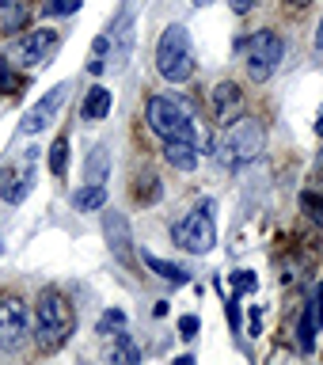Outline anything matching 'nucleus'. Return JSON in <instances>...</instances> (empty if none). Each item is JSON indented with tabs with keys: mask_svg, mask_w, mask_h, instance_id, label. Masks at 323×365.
I'll use <instances>...</instances> for the list:
<instances>
[{
	"mask_svg": "<svg viewBox=\"0 0 323 365\" xmlns=\"http://www.w3.org/2000/svg\"><path fill=\"white\" fill-rule=\"evenodd\" d=\"M73 304L65 301L57 289H42L39 293V304H34V342H39L42 354H53L61 350L68 335H73Z\"/></svg>",
	"mask_w": 323,
	"mask_h": 365,
	"instance_id": "nucleus-1",
	"label": "nucleus"
},
{
	"mask_svg": "<svg viewBox=\"0 0 323 365\" xmlns=\"http://www.w3.org/2000/svg\"><path fill=\"white\" fill-rule=\"evenodd\" d=\"M65 99H68V84H57L50 96H42L27 114H23V133H31V137H34V133H42L46 125L57 118V110L65 107Z\"/></svg>",
	"mask_w": 323,
	"mask_h": 365,
	"instance_id": "nucleus-9",
	"label": "nucleus"
},
{
	"mask_svg": "<svg viewBox=\"0 0 323 365\" xmlns=\"http://www.w3.org/2000/svg\"><path fill=\"white\" fill-rule=\"evenodd\" d=\"M53 42H57V31H50V27H46V31H27V34L16 42V61L27 65V68L42 65L46 57H50Z\"/></svg>",
	"mask_w": 323,
	"mask_h": 365,
	"instance_id": "nucleus-10",
	"label": "nucleus"
},
{
	"mask_svg": "<svg viewBox=\"0 0 323 365\" xmlns=\"http://www.w3.org/2000/svg\"><path fill=\"white\" fill-rule=\"evenodd\" d=\"M103 236H107L111 255L118 259V262H125V267H133V232H130L125 213H118V210L103 213Z\"/></svg>",
	"mask_w": 323,
	"mask_h": 365,
	"instance_id": "nucleus-8",
	"label": "nucleus"
},
{
	"mask_svg": "<svg viewBox=\"0 0 323 365\" xmlns=\"http://www.w3.org/2000/svg\"><path fill=\"white\" fill-rule=\"evenodd\" d=\"M316 46L323 50V19H319V31H316Z\"/></svg>",
	"mask_w": 323,
	"mask_h": 365,
	"instance_id": "nucleus-31",
	"label": "nucleus"
},
{
	"mask_svg": "<svg viewBox=\"0 0 323 365\" xmlns=\"http://www.w3.org/2000/svg\"><path fill=\"white\" fill-rule=\"evenodd\" d=\"M255 4H259V0H228V8H232L236 16H247V11L255 8Z\"/></svg>",
	"mask_w": 323,
	"mask_h": 365,
	"instance_id": "nucleus-29",
	"label": "nucleus"
},
{
	"mask_svg": "<svg viewBox=\"0 0 323 365\" xmlns=\"http://www.w3.org/2000/svg\"><path fill=\"white\" fill-rule=\"evenodd\" d=\"M145 122L148 130L164 141H194L198 148H205V133H198L194 125V114L187 103L171 99V96H153L145 103Z\"/></svg>",
	"mask_w": 323,
	"mask_h": 365,
	"instance_id": "nucleus-2",
	"label": "nucleus"
},
{
	"mask_svg": "<svg viewBox=\"0 0 323 365\" xmlns=\"http://www.w3.org/2000/svg\"><path fill=\"white\" fill-rule=\"evenodd\" d=\"M16 88H19V73L11 68L8 57H0V91H4V96H11Z\"/></svg>",
	"mask_w": 323,
	"mask_h": 365,
	"instance_id": "nucleus-24",
	"label": "nucleus"
},
{
	"mask_svg": "<svg viewBox=\"0 0 323 365\" xmlns=\"http://www.w3.org/2000/svg\"><path fill=\"white\" fill-rule=\"evenodd\" d=\"M46 160H50V171L61 179L68 171V137H57V141L50 145V153H46Z\"/></svg>",
	"mask_w": 323,
	"mask_h": 365,
	"instance_id": "nucleus-21",
	"label": "nucleus"
},
{
	"mask_svg": "<svg viewBox=\"0 0 323 365\" xmlns=\"http://www.w3.org/2000/svg\"><path fill=\"white\" fill-rule=\"evenodd\" d=\"M240 107H244V91H240V84L221 80V84L213 88V110H217V118H221V125L232 122L240 114Z\"/></svg>",
	"mask_w": 323,
	"mask_h": 365,
	"instance_id": "nucleus-11",
	"label": "nucleus"
},
{
	"mask_svg": "<svg viewBox=\"0 0 323 365\" xmlns=\"http://www.w3.org/2000/svg\"><path fill=\"white\" fill-rule=\"evenodd\" d=\"M171 236H175V244L183 251H190V255H205V251L217 244L213 202H202V205H194L187 217H179V221L171 225Z\"/></svg>",
	"mask_w": 323,
	"mask_h": 365,
	"instance_id": "nucleus-6",
	"label": "nucleus"
},
{
	"mask_svg": "<svg viewBox=\"0 0 323 365\" xmlns=\"http://www.w3.org/2000/svg\"><path fill=\"white\" fill-rule=\"evenodd\" d=\"M84 0H46V16H73Z\"/></svg>",
	"mask_w": 323,
	"mask_h": 365,
	"instance_id": "nucleus-25",
	"label": "nucleus"
},
{
	"mask_svg": "<svg viewBox=\"0 0 323 365\" xmlns=\"http://www.w3.org/2000/svg\"><path fill=\"white\" fill-rule=\"evenodd\" d=\"M31 182H34V168H31V160H27V164H23V171H11V175H4V182H0V194H4V202L19 205V202L31 194Z\"/></svg>",
	"mask_w": 323,
	"mask_h": 365,
	"instance_id": "nucleus-12",
	"label": "nucleus"
},
{
	"mask_svg": "<svg viewBox=\"0 0 323 365\" xmlns=\"http://www.w3.org/2000/svg\"><path fill=\"white\" fill-rule=\"evenodd\" d=\"M111 175V148L107 145H96L91 148V156H88V168H84V179L88 182H96V187H103Z\"/></svg>",
	"mask_w": 323,
	"mask_h": 365,
	"instance_id": "nucleus-16",
	"label": "nucleus"
},
{
	"mask_svg": "<svg viewBox=\"0 0 323 365\" xmlns=\"http://www.w3.org/2000/svg\"><path fill=\"white\" fill-rule=\"evenodd\" d=\"M194 68H198V61H194L190 31L183 27V23L164 27V34H160V42H156V73L164 76L168 84H187L194 76Z\"/></svg>",
	"mask_w": 323,
	"mask_h": 365,
	"instance_id": "nucleus-3",
	"label": "nucleus"
},
{
	"mask_svg": "<svg viewBox=\"0 0 323 365\" xmlns=\"http://www.w3.org/2000/svg\"><path fill=\"white\" fill-rule=\"evenodd\" d=\"M198 316H183L179 319V339H194V335H198Z\"/></svg>",
	"mask_w": 323,
	"mask_h": 365,
	"instance_id": "nucleus-28",
	"label": "nucleus"
},
{
	"mask_svg": "<svg viewBox=\"0 0 323 365\" xmlns=\"http://www.w3.org/2000/svg\"><path fill=\"white\" fill-rule=\"evenodd\" d=\"M262 145H267V130H262L259 118H251V114H244V118H232L225 125L221 141H217V156H221L225 168H244L251 164Z\"/></svg>",
	"mask_w": 323,
	"mask_h": 365,
	"instance_id": "nucleus-4",
	"label": "nucleus"
},
{
	"mask_svg": "<svg viewBox=\"0 0 323 365\" xmlns=\"http://www.w3.org/2000/svg\"><path fill=\"white\" fill-rule=\"evenodd\" d=\"M236 50L244 53L251 80H255V84H262V80H270V76H274V68L282 65L285 42H282V34H274V31H255L251 38H240V42H236Z\"/></svg>",
	"mask_w": 323,
	"mask_h": 365,
	"instance_id": "nucleus-5",
	"label": "nucleus"
},
{
	"mask_svg": "<svg viewBox=\"0 0 323 365\" xmlns=\"http://www.w3.org/2000/svg\"><path fill=\"white\" fill-rule=\"evenodd\" d=\"M255 274H251V270H236L232 274V293H255Z\"/></svg>",
	"mask_w": 323,
	"mask_h": 365,
	"instance_id": "nucleus-26",
	"label": "nucleus"
},
{
	"mask_svg": "<svg viewBox=\"0 0 323 365\" xmlns=\"http://www.w3.org/2000/svg\"><path fill=\"white\" fill-rule=\"evenodd\" d=\"M164 160L175 171H194L198 168V145L194 141H164Z\"/></svg>",
	"mask_w": 323,
	"mask_h": 365,
	"instance_id": "nucleus-13",
	"label": "nucleus"
},
{
	"mask_svg": "<svg viewBox=\"0 0 323 365\" xmlns=\"http://www.w3.org/2000/svg\"><path fill=\"white\" fill-rule=\"evenodd\" d=\"M301 210L312 217L316 225H323V194H316V190H304L301 194Z\"/></svg>",
	"mask_w": 323,
	"mask_h": 365,
	"instance_id": "nucleus-23",
	"label": "nucleus"
},
{
	"mask_svg": "<svg viewBox=\"0 0 323 365\" xmlns=\"http://www.w3.org/2000/svg\"><path fill=\"white\" fill-rule=\"evenodd\" d=\"M319 327H323V324H319V301L312 297V301L304 304V312H301V324H297V339H301V350H304V354L316 346Z\"/></svg>",
	"mask_w": 323,
	"mask_h": 365,
	"instance_id": "nucleus-15",
	"label": "nucleus"
},
{
	"mask_svg": "<svg viewBox=\"0 0 323 365\" xmlns=\"http://www.w3.org/2000/svg\"><path fill=\"white\" fill-rule=\"evenodd\" d=\"M145 267L156 274V278H164L171 285H187V270L179 267V262H168V259H156V255H145Z\"/></svg>",
	"mask_w": 323,
	"mask_h": 365,
	"instance_id": "nucleus-18",
	"label": "nucleus"
},
{
	"mask_svg": "<svg viewBox=\"0 0 323 365\" xmlns=\"http://www.w3.org/2000/svg\"><path fill=\"white\" fill-rule=\"evenodd\" d=\"M31 335V312L19 297H0V350L16 354Z\"/></svg>",
	"mask_w": 323,
	"mask_h": 365,
	"instance_id": "nucleus-7",
	"label": "nucleus"
},
{
	"mask_svg": "<svg viewBox=\"0 0 323 365\" xmlns=\"http://www.w3.org/2000/svg\"><path fill=\"white\" fill-rule=\"evenodd\" d=\"M122 327H125V316L118 312V308H111V312L99 316V327H96V331H99V335H114V339H118Z\"/></svg>",
	"mask_w": 323,
	"mask_h": 365,
	"instance_id": "nucleus-22",
	"label": "nucleus"
},
{
	"mask_svg": "<svg viewBox=\"0 0 323 365\" xmlns=\"http://www.w3.org/2000/svg\"><path fill=\"white\" fill-rule=\"evenodd\" d=\"M190 4H194V8H205V4H213V0H190Z\"/></svg>",
	"mask_w": 323,
	"mask_h": 365,
	"instance_id": "nucleus-32",
	"label": "nucleus"
},
{
	"mask_svg": "<svg viewBox=\"0 0 323 365\" xmlns=\"http://www.w3.org/2000/svg\"><path fill=\"white\" fill-rule=\"evenodd\" d=\"M111 46H114V42H111V31H103L99 38L91 42V61H88V73H91V76H99L103 68H107V50H111Z\"/></svg>",
	"mask_w": 323,
	"mask_h": 365,
	"instance_id": "nucleus-20",
	"label": "nucleus"
},
{
	"mask_svg": "<svg viewBox=\"0 0 323 365\" xmlns=\"http://www.w3.org/2000/svg\"><path fill=\"white\" fill-rule=\"evenodd\" d=\"M27 23V4L23 0H0V34H16Z\"/></svg>",
	"mask_w": 323,
	"mask_h": 365,
	"instance_id": "nucleus-17",
	"label": "nucleus"
},
{
	"mask_svg": "<svg viewBox=\"0 0 323 365\" xmlns=\"http://www.w3.org/2000/svg\"><path fill=\"white\" fill-rule=\"evenodd\" d=\"M289 4H301L304 8V4H312V0H289Z\"/></svg>",
	"mask_w": 323,
	"mask_h": 365,
	"instance_id": "nucleus-33",
	"label": "nucleus"
},
{
	"mask_svg": "<svg viewBox=\"0 0 323 365\" xmlns=\"http://www.w3.org/2000/svg\"><path fill=\"white\" fill-rule=\"evenodd\" d=\"M73 205H76L80 213L103 210V205H107V190H103V187H96V182H88L84 190H76V198H73Z\"/></svg>",
	"mask_w": 323,
	"mask_h": 365,
	"instance_id": "nucleus-19",
	"label": "nucleus"
},
{
	"mask_svg": "<svg viewBox=\"0 0 323 365\" xmlns=\"http://www.w3.org/2000/svg\"><path fill=\"white\" fill-rule=\"evenodd\" d=\"M316 130H319V133H323V110H319V122H316Z\"/></svg>",
	"mask_w": 323,
	"mask_h": 365,
	"instance_id": "nucleus-34",
	"label": "nucleus"
},
{
	"mask_svg": "<svg viewBox=\"0 0 323 365\" xmlns=\"http://www.w3.org/2000/svg\"><path fill=\"white\" fill-rule=\"evenodd\" d=\"M262 331V312L259 308H251V327H247V335H259Z\"/></svg>",
	"mask_w": 323,
	"mask_h": 365,
	"instance_id": "nucleus-30",
	"label": "nucleus"
},
{
	"mask_svg": "<svg viewBox=\"0 0 323 365\" xmlns=\"http://www.w3.org/2000/svg\"><path fill=\"white\" fill-rule=\"evenodd\" d=\"M114 358H118V361H137V358H141V350L130 342V335H125V331L118 335V350H114Z\"/></svg>",
	"mask_w": 323,
	"mask_h": 365,
	"instance_id": "nucleus-27",
	"label": "nucleus"
},
{
	"mask_svg": "<svg viewBox=\"0 0 323 365\" xmlns=\"http://www.w3.org/2000/svg\"><path fill=\"white\" fill-rule=\"evenodd\" d=\"M0 251H4V244H0Z\"/></svg>",
	"mask_w": 323,
	"mask_h": 365,
	"instance_id": "nucleus-35",
	"label": "nucleus"
},
{
	"mask_svg": "<svg viewBox=\"0 0 323 365\" xmlns=\"http://www.w3.org/2000/svg\"><path fill=\"white\" fill-rule=\"evenodd\" d=\"M111 107H114V96H111V88H103V84H96L84 96V103H80V114H84L88 122H99V118H107L111 114Z\"/></svg>",
	"mask_w": 323,
	"mask_h": 365,
	"instance_id": "nucleus-14",
	"label": "nucleus"
}]
</instances>
